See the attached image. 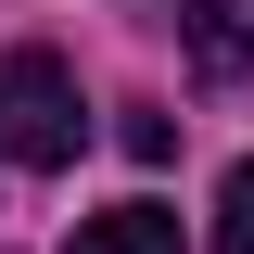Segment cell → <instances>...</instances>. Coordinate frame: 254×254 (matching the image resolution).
<instances>
[{
    "label": "cell",
    "instance_id": "6da1fadb",
    "mask_svg": "<svg viewBox=\"0 0 254 254\" xmlns=\"http://www.w3.org/2000/svg\"><path fill=\"white\" fill-rule=\"evenodd\" d=\"M89 115H76V76L64 51H0V165H76Z\"/></svg>",
    "mask_w": 254,
    "mask_h": 254
},
{
    "label": "cell",
    "instance_id": "7a4b0ae2",
    "mask_svg": "<svg viewBox=\"0 0 254 254\" xmlns=\"http://www.w3.org/2000/svg\"><path fill=\"white\" fill-rule=\"evenodd\" d=\"M64 254H178V216L165 203H115V216H76Z\"/></svg>",
    "mask_w": 254,
    "mask_h": 254
},
{
    "label": "cell",
    "instance_id": "3957f363",
    "mask_svg": "<svg viewBox=\"0 0 254 254\" xmlns=\"http://www.w3.org/2000/svg\"><path fill=\"white\" fill-rule=\"evenodd\" d=\"M216 254H254V165H229L216 190Z\"/></svg>",
    "mask_w": 254,
    "mask_h": 254
}]
</instances>
